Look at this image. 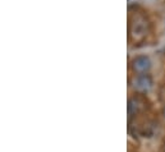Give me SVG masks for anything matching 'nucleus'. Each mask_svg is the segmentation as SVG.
<instances>
[{"label":"nucleus","mask_w":165,"mask_h":152,"mask_svg":"<svg viewBox=\"0 0 165 152\" xmlns=\"http://www.w3.org/2000/svg\"><path fill=\"white\" fill-rule=\"evenodd\" d=\"M152 86V79L151 77L147 76V74H142L136 78V81H134V88L141 91V92H146V91H149Z\"/></svg>","instance_id":"obj_1"},{"label":"nucleus","mask_w":165,"mask_h":152,"mask_svg":"<svg viewBox=\"0 0 165 152\" xmlns=\"http://www.w3.org/2000/svg\"><path fill=\"white\" fill-rule=\"evenodd\" d=\"M138 107H139V105H138V101L136 99L129 100V102H128V115H129V118L137 114Z\"/></svg>","instance_id":"obj_3"},{"label":"nucleus","mask_w":165,"mask_h":152,"mask_svg":"<svg viewBox=\"0 0 165 152\" xmlns=\"http://www.w3.org/2000/svg\"><path fill=\"white\" fill-rule=\"evenodd\" d=\"M133 69L134 70H137L139 73H145V72H147L150 68H151V62H150V59L147 56H137L136 59L133 60Z\"/></svg>","instance_id":"obj_2"},{"label":"nucleus","mask_w":165,"mask_h":152,"mask_svg":"<svg viewBox=\"0 0 165 152\" xmlns=\"http://www.w3.org/2000/svg\"><path fill=\"white\" fill-rule=\"evenodd\" d=\"M164 115H165V109H164Z\"/></svg>","instance_id":"obj_4"}]
</instances>
